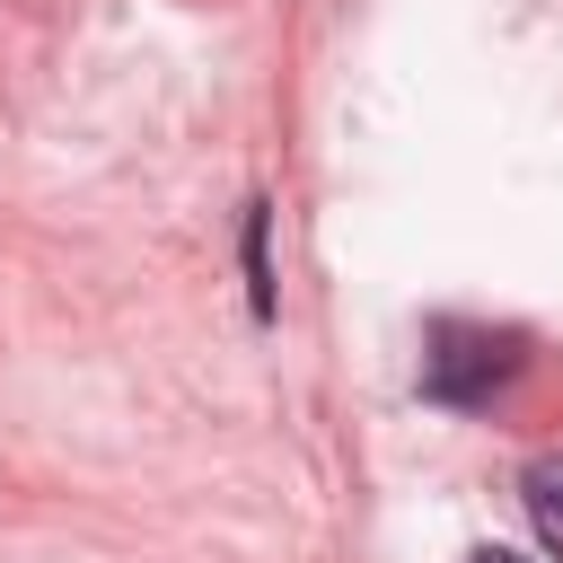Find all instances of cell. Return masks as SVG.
I'll list each match as a JSON object with an SVG mask.
<instances>
[{
  "mask_svg": "<svg viewBox=\"0 0 563 563\" xmlns=\"http://www.w3.org/2000/svg\"><path fill=\"white\" fill-rule=\"evenodd\" d=\"M519 361H528V343H519L510 325L440 317V325L422 334V396H431V405H457V413H475V405H493V396L519 378Z\"/></svg>",
  "mask_w": 563,
  "mask_h": 563,
  "instance_id": "obj_1",
  "label": "cell"
},
{
  "mask_svg": "<svg viewBox=\"0 0 563 563\" xmlns=\"http://www.w3.org/2000/svg\"><path fill=\"white\" fill-rule=\"evenodd\" d=\"M519 501H528V528L545 537V554L563 563V449H545V457L519 466Z\"/></svg>",
  "mask_w": 563,
  "mask_h": 563,
  "instance_id": "obj_2",
  "label": "cell"
},
{
  "mask_svg": "<svg viewBox=\"0 0 563 563\" xmlns=\"http://www.w3.org/2000/svg\"><path fill=\"white\" fill-rule=\"evenodd\" d=\"M466 563H537V554H519V545H475Z\"/></svg>",
  "mask_w": 563,
  "mask_h": 563,
  "instance_id": "obj_3",
  "label": "cell"
}]
</instances>
